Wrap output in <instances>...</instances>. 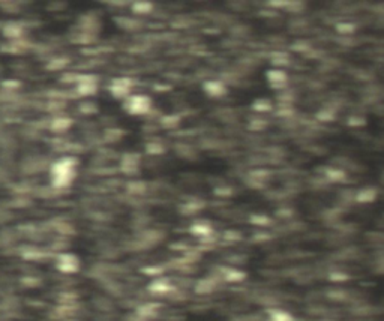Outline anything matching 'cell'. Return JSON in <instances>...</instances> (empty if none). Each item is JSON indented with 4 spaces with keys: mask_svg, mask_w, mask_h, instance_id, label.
Listing matches in <instances>:
<instances>
[{
    "mask_svg": "<svg viewBox=\"0 0 384 321\" xmlns=\"http://www.w3.org/2000/svg\"><path fill=\"white\" fill-rule=\"evenodd\" d=\"M288 62H290L288 56L284 53H276L273 54V57H272V63L276 65V66H287Z\"/></svg>",
    "mask_w": 384,
    "mask_h": 321,
    "instance_id": "obj_20",
    "label": "cell"
},
{
    "mask_svg": "<svg viewBox=\"0 0 384 321\" xmlns=\"http://www.w3.org/2000/svg\"><path fill=\"white\" fill-rule=\"evenodd\" d=\"M336 30H338L341 35H351V33H354L356 26H354L353 23H347V21H344V23H339V24L336 26Z\"/></svg>",
    "mask_w": 384,
    "mask_h": 321,
    "instance_id": "obj_19",
    "label": "cell"
},
{
    "mask_svg": "<svg viewBox=\"0 0 384 321\" xmlns=\"http://www.w3.org/2000/svg\"><path fill=\"white\" fill-rule=\"evenodd\" d=\"M270 321H293V318L285 311H273L270 314Z\"/></svg>",
    "mask_w": 384,
    "mask_h": 321,
    "instance_id": "obj_21",
    "label": "cell"
},
{
    "mask_svg": "<svg viewBox=\"0 0 384 321\" xmlns=\"http://www.w3.org/2000/svg\"><path fill=\"white\" fill-rule=\"evenodd\" d=\"M123 108L132 116H143V114H147L150 111L152 99L147 95H143V93L131 95L128 99H125Z\"/></svg>",
    "mask_w": 384,
    "mask_h": 321,
    "instance_id": "obj_2",
    "label": "cell"
},
{
    "mask_svg": "<svg viewBox=\"0 0 384 321\" xmlns=\"http://www.w3.org/2000/svg\"><path fill=\"white\" fill-rule=\"evenodd\" d=\"M191 233L194 236H197V237H203V239H204V237L212 236L213 230H212V227H210L209 224H206V222H195L191 227Z\"/></svg>",
    "mask_w": 384,
    "mask_h": 321,
    "instance_id": "obj_13",
    "label": "cell"
},
{
    "mask_svg": "<svg viewBox=\"0 0 384 321\" xmlns=\"http://www.w3.org/2000/svg\"><path fill=\"white\" fill-rule=\"evenodd\" d=\"M98 90V78L95 75H80L77 78V92L81 96L95 95Z\"/></svg>",
    "mask_w": 384,
    "mask_h": 321,
    "instance_id": "obj_5",
    "label": "cell"
},
{
    "mask_svg": "<svg viewBox=\"0 0 384 321\" xmlns=\"http://www.w3.org/2000/svg\"><path fill=\"white\" fill-rule=\"evenodd\" d=\"M203 90L212 96V98H221L224 95H227V86L221 80H207L203 84Z\"/></svg>",
    "mask_w": 384,
    "mask_h": 321,
    "instance_id": "obj_8",
    "label": "cell"
},
{
    "mask_svg": "<svg viewBox=\"0 0 384 321\" xmlns=\"http://www.w3.org/2000/svg\"><path fill=\"white\" fill-rule=\"evenodd\" d=\"M324 176L329 179L330 182H345V179H347V174L342 171V170H339V168H327L326 170V173H324Z\"/></svg>",
    "mask_w": 384,
    "mask_h": 321,
    "instance_id": "obj_15",
    "label": "cell"
},
{
    "mask_svg": "<svg viewBox=\"0 0 384 321\" xmlns=\"http://www.w3.org/2000/svg\"><path fill=\"white\" fill-rule=\"evenodd\" d=\"M215 281L213 279H201L198 284H197V288L195 291L200 293V295H207V293H212L215 290Z\"/></svg>",
    "mask_w": 384,
    "mask_h": 321,
    "instance_id": "obj_17",
    "label": "cell"
},
{
    "mask_svg": "<svg viewBox=\"0 0 384 321\" xmlns=\"http://www.w3.org/2000/svg\"><path fill=\"white\" fill-rule=\"evenodd\" d=\"M317 117H318L320 120L330 122V120H333V119H335V114H333V111H329V110H321V111H318V113H317Z\"/></svg>",
    "mask_w": 384,
    "mask_h": 321,
    "instance_id": "obj_26",
    "label": "cell"
},
{
    "mask_svg": "<svg viewBox=\"0 0 384 321\" xmlns=\"http://www.w3.org/2000/svg\"><path fill=\"white\" fill-rule=\"evenodd\" d=\"M224 279L228 282H240L245 279V273L237 269H227L224 272Z\"/></svg>",
    "mask_w": 384,
    "mask_h": 321,
    "instance_id": "obj_16",
    "label": "cell"
},
{
    "mask_svg": "<svg viewBox=\"0 0 384 321\" xmlns=\"http://www.w3.org/2000/svg\"><path fill=\"white\" fill-rule=\"evenodd\" d=\"M77 170H78V160L72 156H63L53 162L50 168V179L53 188L62 189L71 186L77 177Z\"/></svg>",
    "mask_w": 384,
    "mask_h": 321,
    "instance_id": "obj_1",
    "label": "cell"
},
{
    "mask_svg": "<svg viewBox=\"0 0 384 321\" xmlns=\"http://www.w3.org/2000/svg\"><path fill=\"white\" fill-rule=\"evenodd\" d=\"M23 33L24 30L18 23H8L3 27V36H6L8 39H18L23 36Z\"/></svg>",
    "mask_w": 384,
    "mask_h": 321,
    "instance_id": "obj_12",
    "label": "cell"
},
{
    "mask_svg": "<svg viewBox=\"0 0 384 321\" xmlns=\"http://www.w3.org/2000/svg\"><path fill=\"white\" fill-rule=\"evenodd\" d=\"M356 201L359 203H372V201H375V198H377V191L375 189H372V188H362L360 191H357L356 194Z\"/></svg>",
    "mask_w": 384,
    "mask_h": 321,
    "instance_id": "obj_11",
    "label": "cell"
},
{
    "mask_svg": "<svg viewBox=\"0 0 384 321\" xmlns=\"http://www.w3.org/2000/svg\"><path fill=\"white\" fill-rule=\"evenodd\" d=\"M120 168L125 174H135L140 168V156L137 153H126L120 160Z\"/></svg>",
    "mask_w": 384,
    "mask_h": 321,
    "instance_id": "obj_7",
    "label": "cell"
},
{
    "mask_svg": "<svg viewBox=\"0 0 384 321\" xmlns=\"http://www.w3.org/2000/svg\"><path fill=\"white\" fill-rule=\"evenodd\" d=\"M132 80L126 78V77H120V78H114L111 80L108 90H110L111 96L117 98V99H128L131 96V90H132Z\"/></svg>",
    "mask_w": 384,
    "mask_h": 321,
    "instance_id": "obj_4",
    "label": "cell"
},
{
    "mask_svg": "<svg viewBox=\"0 0 384 321\" xmlns=\"http://www.w3.org/2000/svg\"><path fill=\"white\" fill-rule=\"evenodd\" d=\"M348 123H350L353 128H360V126H363V125H365V119H363V117H360V116H353V117H350V119H348Z\"/></svg>",
    "mask_w": 384,
    "mask_h": 321,
    "instance_id": "obj_27",
    "label": "cell"
},
{
    "mask_svg": "<svg viewBox=\"0 0 384 321\" xmlns=\"http://www.w3.org/2000/svg\"><path fill=\"white\" fill-rule=\"evenodd\" d=\"M128 189H129V192H132V194H143V192L146 191V185H144L143 182H131V183L128 185Z\"/></svg>",
    "mask_w": 384,
    "mask_h": 321,
    "instance_id": "obj_24",
    "label": "cell"
},
{
    "mask_svg": "<svg viewBox=\"0 0 384 321\" xmlns=\"http://www.w3.org/2000/svg\"><path fill=\"white\" fill-rule=\"evenodd\" d=\"M287 11H291V12H299L305 8V3H300V2H287L285 5Z\"/></svg>",
    "mask_w": 384,
    "mask_h": 321,
    "instance_id": "obj_25",
    "label": "cell"
},
{
    "mask_svg": "<svg viewBox=\"0 0 384 321\" xmlns=\"http://www.w3.org/2000/svg\"><path fill=\"white\" fill-rule=\"evenodd\" d=\"M71 126H72V120L69 117H56L50 125V129L56 134H60V132L68 131Z\"/></svg>",
    "mask_w": 384,
    "mask_h": 321,
    "instance_id": "obj_10",
    "label": "cell"
},
{
    "mask_svg": "<svg viewBox=\"0 0 384 321\" xmlns=\"http://www.w3.org/2000/svg\"><path fill=\"white\" fill-rule=\"evenodd\" d=\"M164 152L165 147L159 143H150L147 146V153H150V155H162Z\"/></svg>",
    "mask_w": 384,
    "mask_h": 321,
    "instance_id": "obj_23",
    "label": "cell"
},
{
    "mask_svg": "<svg viewBox=\"0 0 384 321\" xmlns=\"http://www.w3.org/2000/svg\"><path fill=\"white\" fill-rule=\"evenodd\" d=\"M267 80L276 90H285L287 83H288V75L285 74V71L279 68H273L267 72Z\"/></svg>",
    "mask_w": 384,
    "mask_h": 321,
    "instance_id": "obj_6",
    "label": "cell"
},
{
    "mask_svg": "<svg viewBox=\"0 0 384 321\" xmlns=\"http://www.w3.org/2000/svg\"><path fill=\"white\" fill-rule=\"evenodd\" d=\"M80 266H81L80 258L71 252H62L56 258V269L62 273H66V275L77 273L80 270Z\"/></svg>",
    "mask_w": 384,
    "mask_h": 321,
    "instance_id": "obj_3",
    "label": "cell"
},
{
    "mask_svg": "<svg viewBox=\"0 0 384 321\" xmlns=\"http://www.w3.org/2000/svg\"><path fill=\"white\" fill-rule=\"evenodd\" d=\"M252 108L258 113H264V111H270L272 110V102L269 99H257L254 104H252Z\"/></svg>",
    "mask_w": 384,
    "mask_h": 321,
    "instance_id": "obj_18",
    "label": "cell"
},
{
    "mask_svg": "<svg viewBox=\"0 0 384 321\" xmlns=\"http://www.w3.org/2000/svg\"><path fill=\"white\" fill-rule=\"evenodd\" d=\"M173 290L171 284L167 279H155L150 285H149V291H152L156 296H165L168 295Z\"/></svg>",
    "mask_w": 384,
    "mask_h": 321,
    "instance_id": "obj_9",
    "label": "cell"
},
{
    "mask_svg": "<svg viewBox=\"0 0 384 321\" xmlns=\"http://www.w3.org/2000/svg\"><path fill=\"white\" fill-rule=\"evenodd\" d=\"M251 222L255 224V225H261V227L270 225V219L267 216H264V215H254V216H251Z\"/></svg>",
    "mask_w": 384,
    "mask_h": 321,
    "instance_id": "obj_22",
    "label": "cell"
},
{
    "mask_svg": "<svg viewBox=\"0 0 384 321\" xmlns=\"http://www.w3.org/2000/svg\"><path fill=\"white\" fill-rule=\"evenodd\" d=\"M155 5L152 2H146V0H140L132 3V12L137 15H147L153 11Z\"/></svg>",
    "mask_w": 384,
    "mask_h": 321,
    "instance_id": "obj_14",
    "label": "cell"
}]
</instances>
